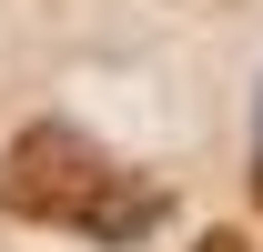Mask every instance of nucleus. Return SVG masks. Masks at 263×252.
<instances>
[{"label":"nucleus","instance_id":"1","mask_svg":"<svg viewBox=\"0 0 263 252\" xmlns=\"http://www.w3.org/2000/svg\"><path fill=\"white\" fill-rule=\"evenodd\" d=\"M0 202L21 222H51V232H81V242H142V232H162V182H142L122 161L101 152L91 131L71 121H31L10 152H0Z\"/></svg>","mask_w":263,"mask_h":252},{"label":"nucleus","instance_id":"2","mask_svg":"<svg viewBox=\"0 0 263 252\" xmlns=\"http://www.w3.org/2000/svg\"><path fill=\"white\" fill-rule=\"evenodd\" d=\"M193 252H253V242H243V232H202Z\"/></svg>","mask_w":263,"mask_h":252},{"label":"nucleus","instance_id":"3","mask_svg":"<svg viewBox=\"0 0 263 252\" xmlns=\"http://www.w3.org/2000/svg\"><path fill=\"white\" fill-rule=\"evenodd\" d=\"M253 202H263V111H253Z\"/></svg>","mask_w":263,"mask_h":252}]
</instances>
